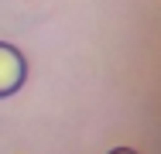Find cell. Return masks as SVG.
<instances>
[{"mask_svg": "<svg viewBox=\"0 0 161 154\" xmlns=\"http://www.w3.org/2000/svg\"><path fill=\"white\" fill-rule=\"evenodd\" d=\"M17 82H21V58L7 45H0V92H10Z\"/></svg>", "mask_w": 161, "mask_h": 154, "instance_id": "6da1fadb", "label": "cell"}]
</instances>
